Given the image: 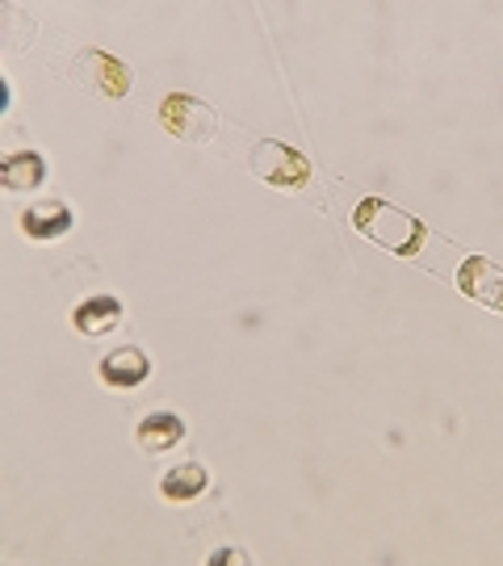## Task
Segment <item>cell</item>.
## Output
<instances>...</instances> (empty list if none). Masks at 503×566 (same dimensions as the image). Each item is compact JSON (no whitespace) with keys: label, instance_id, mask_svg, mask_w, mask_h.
<instances>
[{"label":"cell","instance_id":"8fae6325","mask_svg":"<svg viewBox=\"0 0 503 566\" xmlns=\"http://www.w3.org/2000/svg\"><path fill=\"white\" fill-rule=\"evenodd\" d=\"M42 177H46V164H42L39 151H13L0 164V181L13 193H25V189H39Z\"/></svg>","mask_w":503,"mask_h":566},{"label":"cell","instance_id":"8992f818","mask_svg":"<svg viewBox=\"0 0 503 566\" xmlns=\"http://www.w3.org/2000/svg\"><path fill=\"white\" fill-rule=\"evenodd\" d=\"M147 374H151V361H147V353L135 348V344L105 353L97 365V378L109 386V390H135V386L147 382Z\"/></svg>","mask_w":503,"mask_h":566},{"label":"cell","instance_id":"9c48e42d","mask_svg":"<svg viewBox=\"0 0 503 566\" xmlns=\"http://www.w3.org/2000/svg\"><path fill=\"white\" fill-rule=\"evenodd\" d=\"M122 324V303L118 298H109V294H97V298H88L72 311V327L81 332V336H105V332H114Z\"/></svg>","mask_w":503,"mask_h":566},{"label":"cell","instance_id":"7a4b0ae2","mask_svg":"<svg viewBox=\"0 0 503 566\" xmlns=\"http://www.w3.org/2000/svg\"><path fill=\"white\" fill-rule=\"evenodd\" d=\"M248 168H252L256 181L273 185V189H302V185L311 181V164H306V156L277 139L256 143L252 156H248Z\"/></svg>","mask_w":503,"mask_h":566},{"label":"cell","instance_id":"52a82bcc","mask_svg":"<svg viewBox=\"0 0 503 566\" xmlns=\"http://www.w3.org/2000/svg\"><path fill=\"white\" fill-rule=\"evenodd\" d=\"M72 223H76V214H72V206L63 202H39L30 210H21V231L39 243L63 240L72 231Z\"/></svg>","mask_w":503,"mask_h":566},{"label":"cell","instance_id":"5b68a950","mask_svg":"<svg viewBox=\"0 0 503 566\" xmlns=\"http://www.w3.org/2000/svg\"><path fill=\"white\" fill-rule=\"evenodd\" d=\"M458 290L479 306H486V311L503 315V264L486 261V256H470L458 269Z\"/></svg>","mask_w":503,"mask_h":566},{"label":"cell","instance_id":"30bf717a","mask_svg":"<svg viewBox=\"0 0 503 566\" xmlns=\"http://www.w3.org/2000/svg\"><path fill=\"white\" fill-rule=\"evenodd\" d=\"M206 486H210V474H206L198 462H185L160 479V495L168 504H189V500H201V495H206Z\"/></svg>","mask_w":503,"mask_h":566},{"label":"cell","instance_id":"277c9868","mask_svg":"<svg viewBox=\"0 0 503 566\" xmlns=\"http://www.w3.org/2000/svg\"><path fill=\"white\" fill-rule=\"evenodd\" d=\"M72 76H76V84H84L88 93H101V97H126L130 93L126 63H118L109 51H97V46H84L72 60Z\"/></svg>","mask_w":503,"mask_h":566},{"label":"cell","instance_id":"6da1fadb","mask_svg":"<svg viewBox=\"0 0 503 566\" xmlns=\"http://www.w3.org/2000/svg\"><path fill=\"white\" fill-rule=\"evenodd\" d=\"M353 231L365 235L369 243H378L390 256H416L423 248V240H428V227L416 214H407V210L383 202V198L357 202V210H353Z\"/></svg>","mask_w":503,"mask_h":566},{"label":"cell","instance_id":"3957f363","mask_svg":"<svg viewBox=\"0 0 503 566\" xmlns=\"http://www.w3.org/2000/svg\"><path fill=\"white\" fill-rule=\"evenodd\" d=\"M160 126L168 135H177L185 143H210L219 135V118L210 105H201L198 97H185V93H172L164 97L160 105Z\"/></svg>","mask_w":503,"mask_h":566},{"label":"cell","instance_id":"ba28073f","mask_svg":"<svg viewBox=\"0 0 503 566\" xmlns=\"http://www.w3.org/2000/svg\"><path fill=\"white\" fill-rule=\"evenodd\" d=\"M181 437H185V420L172 416V411H151L135 428V441H139L143 453H168L172 446H181Z\"/></svg>","mask_w":503,"mask_h":566}]
</instances>
